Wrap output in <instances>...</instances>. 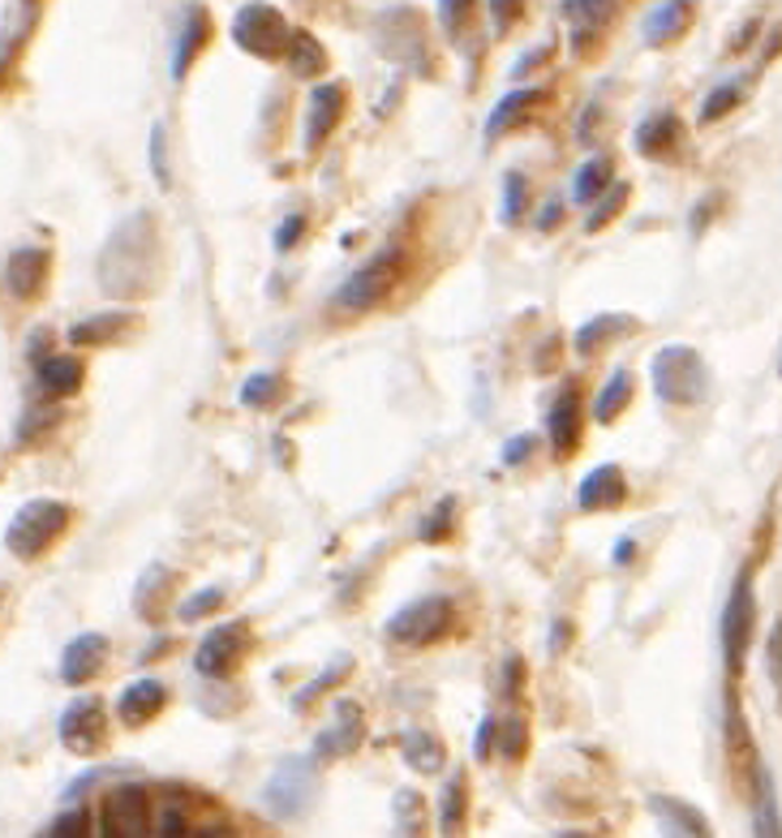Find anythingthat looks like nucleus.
<instances>
[{
    "mask_svg": "<svg viewBox=\"0 0 782 838\" xmlns=\"http://www.w3.org/2000/svg\"><path fill=\"white\" fill-rule=\"evenodd\" d=\"M395 271H400V250L374 255L365 267H358L340 289L331 292V310L335 315H365V310H374L388 297Z\"/></svg>",
    "mask_w": 782,
    "mask_h": 838,
    "instance_id": "5",
    "label": "nucleus"
},
{
    "mask_svg": "<svg viewBox=\"0 0 782 838\" xmlns=\"http://www.w3.org/2000/svg\"><path fill=\"white\" fill-rule=\"evenodd\" d=\"M310 766L305 761H284L280 770L271 774V782L262 787V800L275 817H297L301 808L310 805Z\"/></svg>",
    "mask_w": 782,
    "mask_h": 838,
    "instance_id": "11",
    "label": "nucleus"
},
{
    "mask_svg": "<svg viewBox=\"0 0 782 838\" xmlns=\"http://www.w3.org/2000/svg\"><path fill=\"white\" fill-rule=\"evenodd\" d=\"M245 641H250V632H245V623H215L202 641H198V654H194V667L198 676L207 679H229L237 667H241V658H245Z\"/></svg>",
    "mask_w": 782,
    "mask_h": 838,
    "instance_id": "8",
    "label": "nucleus"
},
{
    "mask_svg": "<svg viewBox=\"0 0 782 838\" xmlns=\"http://www.w3.org/2000/svg\"><path fill=\"white\" fill-rule=\"evenodd\" d=\"M628 400H632V375H628V370H615V375L606 379V387L598 391V400H593V421L611 426V421L628 409Z\"/></svg>",
    "mask_w": 782,
    "mask_h": 838,
    "instance_id": "27",
    "label": "nucleus"
},
{
    "mask_svg": "<svg viewBox=\"0 0 782 838\" xmlns=\"http://www.w3.org/2000/svg\"><path fill=\"white\" fill-rule=\"evenodd\" d=\"M156 835H186L190 826H186V812L181 808H163L160 812V826H151Z\"/></svg>",
    "mask_w": 782,
    "mask_h": 838,
    "instance_id": "50",
    "label": "nucleus"
},
{
    "mask_svg": "<svg viewBox=\"0 0 782 838\" xmlns=\"http://www.w3.org/2000/svg\"><path fill=\"white\" fill-rule=\"evenodd\" d=\"M606 186H611V160H606V156H593L589 163H581V172H577V181H572V193H577V202H593Z\"/></svg>",
    "mask_w": 782,
    "mask_h": 838,
    "instance_id": "33",
    "label": "nucleus"
},
{
    "mask_svg": "<svg viewBox=\"0 0 782 838\" xmlns=\"http://www.w3.org/2000/svg\"><path fill=\"white\" fill-rule=\"evenodd\" d=\"M289 22L271 9V4H262V0H254V4H245L237 18H232V43L241 48V52H250V57H259V61H275V57H284V48H289Z\"/></svg>",
    "mask_w": 782,
    "mask_h": 838,
    "instance_id": "7",
    "label": "nucleus"
},
{
    "mask_svg": "<svg viewBox=\"0 0 782 838\" xmlns=\"http://www.w3.org/2000/svg\"><path fill=\"white\" fill-rule=\"evenodd\" d=\"M490 4V22H494V34H503L512 22H517V13L524 9V0H487Z\"/></svg>",
    "mask_w": 782,
    "mask_h": 838,
    "instance_id": "45",
    "label": "nucleus"
},
{
    "mask_svg": "<svg viewBox=\"0 0 782 838\" xmlns=\"http://www.w3.org/2000/svg\"><path fill=\"white\" fill-rule=\"evenodd\" d=\"M547 52H551V48H533L529 57H521V61H517V73H524V69H533L538 61H547Z\"/></svg>",
    "mask_w": 782,
    "mask_h": 838,
    "instance_id": "54",
    "label": "nucleus"
},
{
    "mask_svg": "<svg viewBox=\"0 0 782 838\" xmlns=\"http://www.w3.org/2000/svg\"><path fill=\"white\" fill-rule=\"evenodd\" d=\"M521 684H524V662H521V658H508V662H503V692H508V697H517V692H521Z\"/></svg>",
    "mask_w": 782,
    "mask_h": 838,
    "instance_id": "52",
    "label": "nucleus"
},
{
    "mask_svg": "<svg viewBox=\"0 0 782 838\" xmlns=\"http://www.w3.org/2000/svg\"><path fill=\"white\" fill-rule=\"evenodd\" d=\"M636 151L641 156H650V160H658V156H666L675 142H680V121H675V112H653V117H645L641 126H636Z\"/></svg>",
    "mask_w": 782,
    "mask_h": 838,
    "instance_id": "23",
    "label": "nucleus"
},
{
    "mask_svg": "<svg viewBox=\"0 0 782 838\" xmlns=\"http://www.w3.org/2000/svg\"><path fill=\"white\" fill-rule=\"evenodd\" d=\"M289 64H293V73L297 78H314V73H323V64H327V52H323V43L314 39V34H305V31H293L289 34Z\"/></svg>",
    "mask_w": 782,
    "mask_h": 838,
    "instance_id": "28",
    "label": "nucleus"
},
{
    "mask_svg": "<svg viewBox=\"0 0 782 838\" xmlns=\"http://www.w3.org/2000/svg\"><path fill=\"white\" fill-rule=\"evenodd\" d=\"M593 202H598V207L589 211L585 232H602V228L611 225V220H615V216L623 211V202H628V186H623V181H620V186H606V190L598 193Z\"/></svg>",
    "mask_w": 782,
    "mask_h": 838,
    "instance_id": "34",
    "label": "nucleus"
},
{
    "mask_svg": "<svg viewBox=\"0 0 782 838\" xmlns=\"http://www.w3.org/2000/svg\"><path fill=\"white\" fill-rule=\"evenodd\" d=\"M130 327H133V315L108 310V315H96V319L73 322V327H69V340H73V345H112V340H121Z\"/></svg>",
    "mask_w": 782,
    "mask_h": 838,
    "instance_id": "24",
    "label": "nucleus"
},
{
    "mask_svg": "<svg viewBox=\"0 0 782 838\" xmlns=\"http://www.w3.org/2000/svg\"><path fill=\"white\" fill-rule=\"evenodd\" d=\"M340 117H344V87L327 82V87H319V91L310 96V112H305V147H310V151L323 147L327 138L335 133V126H340Z\"/></svg>",
    "mask_w": 782,
    "mask_h": 838,
    "instance_id": "12",
    "label": "nucleus"
},
{
    "mask_svg": "<svg viewBox=\"0 0 782 838\" xmlns=\"http://www.w3.org/2000/svg\"><path fill=\"white\" fill-rule=\"evenodd\" d=\"M395 830L400 835H418L422 830V796L418 791H400L395 796Z\"/></svg>",
    "mask_w": 782,
    "mask_h": 838,
    "instance_id": "37",
    "label": "nucleus"
},
{
    "mask_svg": "<svg viewBox=\"0 0 782 838\" xmlns=\"http://www.w3.org/2000/svg\"><path fill=\"white\" fill-rule=\"evenodd\" d=\"M207 34H211V22H207V9H202V4H190V9H186V22H181V39H177V52H172V78H186V73H190V64H194V57L202 52Z\"/></svg>",
    "mask_w": 782,
    "mask_h": 838,
    "instance_id": "20",
    "label": "nucleus"
},
{
    "mask_svg": "<svg viewBox=\"0 0 782 838\" xmlns=\"http://www.w3.org/2000/svg\"><path fill=\"white\" fill-rule=\"evenodd\" d=\"M163 706H168V688H163L160 679H133L130 688L121 692V701H117L121 718H126L130 727H142V722L156 718Z\"/></svg>",
    "mask_w": 782,
    "mask_h": 838,
    "instance_id": "19",
    "label": "nucleus"
},
{
    "mask_svg": "<svg viewBox=\"0 0 782 838\" xmlns=\"http://www.w3.org/2000/svg\"><path fill=\"white\" fill-rule=\"evenodd\" d=\"M740 96H744V82H740V78H731V82L714 87V91L705 96V103H701V126H714L718 117H726V112L740 103Z\"/></svg>",
    "mask_w": 782,
    "mask_h": 838,
    "instance_id": "35",
    "label": "nucleus"
},
{
    "mask_svg": "<svg viewBox=\"0 0 782 838\" xmlns=\"http://www.w3.org/2000/svg\"><path fill=\"white\" fill-rule=\"evenodd\" d=\"M452 623H457L452 598H443V593H425V598H418V602H409V607H400V611L391 615L383 632H388L391 645L422 649V645L443 641V637L452 632Z\"/></svg>",
    "mask_w": 782,
    "mask_h": 838,
    "instance_id": "4",
    "label": "nucleus"
},
{
    "mask_svg": "<svg viewBox=\"0 0 782 838\" xmlns=\"http://www.w3.org/2000/svg\"><path fill=\"white\" fill-rule=\"evenodd\" d=\"M301 232H305V216H289L284 225L275 228V250H293L301 241Z\"/></svg>",
    "mask_w": 782,
    "mask_h": 838,
    "instance_id": "46",
    "label": "nucleus"
},
{
    "mask_svg": "<svg viewBox=\"0 0 782 838\" xmlns=\"http://www.w3.org/2000/svg\"><path fill=\"white\" fill-rule=\"evenodd\" d=\"M91 830V817L78 808V812H61L52 826H48V835H57V838H73V835H87Z\"/></svg>",
    "mask_w": 782,
    "mask_h": 838,
    "instance_id": "44",
    "label": "nucleus"
},
{
    "mask_svg": "<svg viewBox=\"0 0 782 838\" xmlns=\"http://www.w3.org/2000/svg\"><path fill=\"white\" fill-rule=\"evenodd\" d=\"M632 555H636V542H632V538H620V542H615V563H628Z\"/></svg>",
    "mask_w": 782,
    "mask_h": 838,
    "instance_id": "55",
    "label": "nucleus"
},
{
    "mask_svg": "<svg viewBox=\"0 0 782 838\" xmlns=\"http://www.w3.org/2000/svg\"><path fill=\"white\" fill-rule=\"evenodd\" d=\"M650 812L662 821V830H671V835H696V838L710 835L705 817H701L692 805H684V800H671V796H650Z\"/></svg>",
    "mask_w": 782,
    "mask_h": 838,
    "instance_id": "22",
    "label": "nucleus"
},
{
    "mask_svg": "<svg viewBox=\"0 0 782 838\" xmlns=\"http://www.w3.org/2000/svg\"><path fill=\"white\" fill-rule=\"evenodd\" d=\"M52 421H57V409H48V413H43V409H34L31 418H27V426L18 430V439H22V443H31L34 435H39V430H48Z\"/></svg>",
    "mask_w": 782,
    "mask_h": 838,
    "instance_id": "49",
    "label": "nucleus"
},
{
    "mask_svg": "<svg viewBox=\"0 0 782 838\" xmlns=\"http://www.w3.org/2000/svg\"><path fill=\"white\" fill-rule=\"evenodd\" d=\"M752 628H756V598H752V572L744 568V572L735 577V585H731L726 607H722V654H726V671H731V676L744 671Z\"/></svg>",
    "mask_w": 782,
    "mask_h": 838,
    "instance_id": "6",
    "label": "nucleus"
},
{
    "mask_svg": "<svg viewBox=\"0 0 782 838\" xmlns=\"http://www.w3.org/2000/svg\"><path fill=\"white\" fill-rule=\"evenodd\" d=\"M151 168H156V181L168 186V160H163V129H151Z\"/></svg>",
    "mask_w": 782,
    "mask_h": 838,
    "instance_id": "51",
    "label": "nucleus"
},
{
    "mask_svg": "<svg viewBox=\"0 0 782 838\" xmlns=\"http://www.w3.org/2000/svg\"><path fill=\"white\" fill-rule=\"evenodd\" d=\"M524 744H529V731H524V718H508V727H503V744H499V752H503L508 761H521V757H524Z\"/></svg>",
    "mask_w": 782,
    "mask_h": 838,
    "instance_id": "43",
    "label": "nucleus"
},
{
    "mask_svg": "<svg viewBox=\"0 0 782 838\" xmlns=\"http://www.w3.org/2000/svg\"><path fill=\"white\" fill-rule=\"evenodd\" d=\"M275 396H280V379L275 375H250L245 387H241V405L245 409H267Z\"/></svg>",
    "mask_w": 782,
    "mask_h": 838,
    "instance_id": "36",
    "label": "nucleus"
},
{
    "mask_svg": "<svg viewBox=\"0 0 782 838\" xmlns=\"http://www.w3.org/2000/svg\"><path fill=\"white\" fill-rule=\"evenodd\" d=\"M765 671H770V684L779 688L782 697V619H774V628L765 637Z\"/></svg>",
    "mask_w": 782,
    "mask_h": 838,
    "instance_id": "42",
    "label": "nucleus"
},
{
    "mask_svg": "<svg viewBox=\"0 0 782 838\" xmlns=\"http://www.w3.org/2000/svg\"><path fill=\"white\" fill-rule=\"evenodd\" d=\"M688 18H692V4L688 0H662V4H653L650 18H645V43L650 48H662V43H671V39H680V31L688 27Z\"/></svg>",
    "mask_w": 782,
    "mask_h": 838,
    "instance_id": "21",
    "label": "nucleus"
},
{
    "mask_svg": "<svg viewBox=\"0 0 782 838\" xmlns=\"http://www.w3.org/2000/svg\"><path fill=\"white\" fill-rule=\"evenodd\" d=\"M524 198H529V181H524L521 172H508V177H503V220H508V225L521 220Z\"/></svg>",
    "mask_w": 782,
    "mask_h": 838,
    "instance_id": "38",
    "label": "nucleus"
},
{
    "mask_svg": "<svg viewBox=\"0 0 782 838\" xmlns=\"http://www.w3.org/2000/svg\"><path fill=\"white\" fill-rule=\"evenodd\" d=\"M542 99V91H508V96L494 103V112H490V121H487V138H499L503 129H512L517 121H521L524 112L533 108Z\"/></svg>",
    "mask_w": 782,
    "mask_h": 838,
    "instance_id": "29",
    "label": "nucleus"
},
{
    "mask_svg": "<svg viewBox=\"0 0 782 838\" xmlns=\"http://www.w3.org/2000/svg\"><path fill=\"white\" fill-rule=\"evenodd\" d=\"M82 361L78 357H66V353H57V357H43L39 361V387L48 391V396H73L78 387H82Z\"/></svg>",
    "mask_w": 782,
    "mask_h": 838,
    "instance_id": "25",
    "label": "nucleus"
},
{
    "mask_svg": "<svg viewBox=\"0 0 782 838\" xmlns=\"http://www.w3.org/2000/svg\"><path fill=\"white\" fill-rule=\"evenodd\" d=\"M636 322L632 319H623V315H598L593 322H585L581 331H577V353L589 357V353H598L602 345H606V336H620V331H632Z\"/></svg>",
    "mask_w": 782,
    "mask_h": 838,
    "instance_id": "30",
    "label": "nucleus"
},
{
    "mask_svg": "<svg viewBox=\"0 0 782 838\" xmlns=\"http://www.w3.org/2000/svg\"><path fill=\"white\" fill-rule=\"evenodd\" d=\"M48 250H39V246H22V250H13L9 255V262H4V289L13 292V297H34V292L43 289V280H48Z\"/></svg>",
    "mask_w": 782,
    "mask_h": 838,
    "instance_id": "13",
    "label": "nucleus"
},
{
    "mask_svg": "<svg viewBox=\"0 0 782 838\" xmlns=\"http://www.w3.org/2000/svg\"><path fill=\"white\" fill-rule=\"evenodd\" d=\"M473 18V0H439V22L448 34H460Z\"/></svg>",
    "mask_w": 782,
    "mask_h": 838,
    "instance_id": "41",
    "label": "nucleus"
},
{
    "mask_svg": "<svg viewBox=\"0 0 782 838\" xmlns=\"http://www.w3.org/2000/svg\"><path fill=\"white\" fill-rule=\"evenodd\" d=\"M499 744V722L494 718H487L482 727H478V740H473V757L478 761H490V748Z\"/></svg>",
    "mask_w": 782,
    "mask_h": 838,
    "instance_id": "47",
    "label": "nucleus"
},
{
    "mask_svg": "<svg viewBox=\"0 0 782 838\" xmlns=\"http://www.w3.org/2000/svg\"><path fill=\"white\" fill-rule=\"evenodd\" d=\"M400 748H404L409 770H418V774H439L448 766V752H443V744H439L434 731H418V727H413V731H404Z\"/></svg>",
    "mask_w": 782,
    "mask_h": 838,
    "instance_id": "26",
    "label": "nucleus"
},
{
    "mask_svg": "<svg viewBox=\"0 0 782 838\" xmlns=\"http://www.w3.org/2000/svg\"><path fill=\"white\" fill-rule=\"evenodd\" d=\"M452 516H457V499H443V503H439V508L422 520V542H443V538H448Z\"/></svg>",
    "mask_w": 782,
    "mask_h": 838,
    "instance_id": "40",
    "label": "nucleus"
},
{
    "mask_svg": "<svg viewBox=\"0 0 782 838\" xmlns=\"http://www.w3.org/2000/svg\"><path fill=\"white\" fill-rule=\"evenodd\" d=\"M103 658H108V641H103L99 632H82V637H73V641L66 645V654H61V679H66V684H87V679L99 676Z\"/></svg>",
    "mask_w": 782,
    "mask_h": 838,
    "instance_id": "16",
    "label": "nucleus"
},
{
    "mask_svg": "<svg viewBox=\"0 0 782 838\" xmlns=\"http://www.w3.org/2000/svg\"><path fill=\"white\" fill-rule=\"evenodd\" d=\"M66 529H69V503H61V499H31L9 520L4 547H9V555H18V559H39Z\"/></svg>",
    "mask_w": 782,
    "mask_h": 838,
    "instance_id": "3",
    "label": "nucleus"
},
{
    "mask_svg": "<svg viewBox=\"0 0 782 838\" xmlns=\"http://www.w3.org/2000/svg\"><path fill=\"white\" fill-rule=\"evenodd\" d=\"M547 430H551V443L559 456L577 451V443H581V396H577V387H563V396L554 400Z\"/></svg>",
    "mask_w": 782,
    "mask_h": 838,
    "instance_id": "17",
    "label": "nucleus"
},
{
    "mask_svg": "<svg viewBox=\"0 0 782 838\" xmlns=\"http://www.w3.org/2000/svg\"><path fill=\"white\" fill-rule=\"evenodd\" d=\"M361 731H365V727H361V706L358 701H340V706H335V722L314 740V757L331 761V757L353 752L361 744Z\"/></svg>",
    "mask_w": 782,
    "mask_h": 838,
    "instance_id": "14",
    "label": "nucleus"
},
{
    "mask_svg": "<svg viewBox=\"0 0 782 838\" xmlns=\"http://www.w3.org/2000/svg\"><path fill=\"white\" fill-rule=\"evenodd\" d=\"M650 375H653V391H658L662 405H696V400H705V391H710V370H705L701 353L688 349V345H666V349H658Z\"/></svg>",
    "mask_w": 782,
    "mask_h": 838,
    "instance_id": "2",
    "label": "nucleus"
},
{
    "mask_svg": "<svg viewBox=\"0 0 782 838\" xmlns=\"http://www.w3.org/2000/svg\"><path fill=\"white\" fill-rule=\"evenodd\" d=\"M559 220H563V202L554 198V202H547V207H542V216H538V228L547 232V228H554Z\"/></svg>",
    "mask_w": 782,
    "mask_h": 838,
    "instance_id": "53",
    "label": "nucleus"
},
{
    "mask_svg": "<svg viewBox=\"0 0 782 838\" xmlns=\"http://www.w3.org/2000/svg\"><path fill=\"white\" fill-rule=\"evenodd\" d=\"M61 744L78 757H96L108 744V709L99 697H78L61 714Z\"/></svg>",
    "mask_w": 782,
    "mask_h": 838,
    "instance_id": "9",
    "label": "nucleus"
},
{
    "mask_svg": "<svg viewBox=\"0 0 782 838\" xmlns=\"http://www.w3.org/2000/svg\"><path fill=\"white\" fill-rule=\"evenodd\" d=\"M220 607H224V589H198L194 598H186V602L177 607V615H181L186 623H194V619L220 611Z\"/></svg>",
    "mask_w": 782,
    "mask_h": 838,
    "instance_id": "39",
    "label": "nucleus"
},
{
    "mask_svg": "<svg viewBox=\"0 0 782 838\" xmlns=\"http://www.w3.org/2000/svg\"><path fill=\"white\" fill-rule=\"evenodd\" d=\"M752 830L765 835V838L782 835L779 805H774V782H770V774L765 770H756V826H752Z\"/></svg>",
    "mask_w": 782,
    "mask_h": 838,
    "instance_id": "31",
    "label": "nucleus"
},
{
    "mask_svg": "<svg viewBox=\"0 0 782 838\" xmlns=\"http://www.w3.org/2000/svg\"><path fill=\"white\" fill-rule=\"evenodd\" d=\"M160 267V246H156V220L147 211L130 216L126 225L112 232V241L99 255V289L108 297H142L151 276Z\"/></svg>",
    "mask_w": 782,
    "mask_h": 838,
    "instance_id": "1",
    "label": "nucleus"
},
{
    "mask_svg": "<svg viewBox=\"0 0 782 838\" xmlns=\"http://www.w3.org/2000/svg\"><path fill=\"white\" fill-rule=\"evenodd\" d=\"M623 495H628V482H623L620 465H598L593 473H585L577 503H581V512H606V508H620Z\"/></svg>",
    "mask_w": 782,
    "mask_h": 838,
    "instance_id": "15",
    "label": "nucleus"
},
{
    "mask_svg": "<svg viewBox=\"0 0 782 838\" xmlns=\"http://www.w3.org/2000/svg\"><path fill=\"white\" fill-rule=\"evenodd\" d=\"M533 435H517V439H508V448H503V465H521V460H529L533 456Z\"/></svg>",
    "mask_w": 782,
    "mask_h": 838,
    "instance_id": "48",
    "label": "nucleus"
},
{
    "mask_svg": "<svg viewBox=\"0 0 782 838\" xmlns=\"http://www.w3.org/2000/svg\"><path fill=\"white\" fill-rule=\"evenodd\" d=\"M147 830H151V800H147V787H138V782L112 787L108 800H103V835L142 838Z\"/></svg>",
    "mask_w": 782,
    "mask_h": 838,
    "instance_id": "10",
    "label": "nucleus"
},
{
    "mask_svg": "<svg viewBox=\"0 0 782 838\" xmlns=\"http://www.w3.org/2000/svg\"><path fill=\"white\" fill-rule=\"evenodd\" d=\"M568 27H572V48H585V39L602 31L615 13V0H559Z\"/></svg>",
    "mask_w": 782,
    "mask_h": 838,
    "instance_id": "18",
    "label": "nucleus"
},
{
    "mask_svg": "<svg viewBox=\"0 0 782 838\" xmlns=\"http://www.w3.org/2000/svg\"><path fill=\"white\" fill-rule=\"evenodd\" d=\"M464 805H469V782H464V774L457 770V778L448 782V791H443V808H439V835H457L460 821H464Z\"/></svg>",
    "mask_w": 782,
    "mask_h": 838,
    "instance_id": "32",
    "label": "nucleus"
}]
</instances>
